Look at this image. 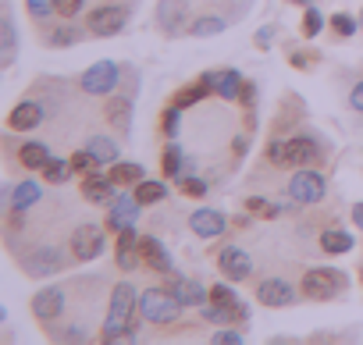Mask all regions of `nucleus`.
<instances>
[{
  "label": "nucleus",
  "mask_w": 363,
  "mask_h": 345,
  "mask_svg": "<svg viewBox=\"0 0 363 345\" xmlns=\"http://www.w3.org/2000/svg\"><path fill=\"white\" fill-rule=\"evenodd\" d=\"M135 306H139V295H135V288L128 285V281H121L118 288H114V295H111V310H107V320H104V341H118V338H125L128 331H132V324H135Z\"/></svg>",
  "instance_id": "f257e3e1"
},
{
  "label": "nucleus",
  "mask_w": 363,
  "mask_h": 345,
  "mask_svg": "<svg viewBox=\"0 0 363 345\" xmlns=\"http://www.w3.org/2000/svg\"><path fill=\"white\" fill-rule=\"evenodd\" d=\"M203 313L211 317V320H218V324H246V317H250V310L239 302V295L228 288V285H214L211 288V302L203 306Z\"/></svg>",
  "instance_id": "f03ea898"
},
{
  "label": "nucleus",
  "mask_w": 363,
  "mask_h": 345,
  "mask_svg": "<svg viewBox=\"0 0 363 345\" xmlns=\"http://www.w3.org/2000/svg\"><path fill=\"white\" fill-rule=\"evenodd\" d=\"M178 310H182V302H178V295L171 288H146L139 295V313L150 324H171L178 317Z\"/></svg>",
  "instance_id": "7ed1b4c3"
},
{
  "label": "nucleus",
  "mask_w": 363,
  "mask_h": 345,
  "mask_svg": "<svg viewBox=\"0 0 363 345\" xmlns=\"http://www.w3.org/2000/svg\"><path fill=\"white\" fill-rule=\"evenodd\" d=\"M342 288H345V278L338 271H331V267H310L303 274V295L306 299L324 302V299H335Z\"/></svg>",
  "instance_id": "20e7f679"
},
{
  "label": "nucleus",
  "mask_w": 363,
  "mask_h": 345,
  "mask_svg": "<svg viewBox=\"0 0 363 345\" xmlns=\"http://www.w3.org/2000/svg\"><path fill=\"white\" fill-rule=\"evenodd\" d=\"M324 193H328V182H324L320 171H313V167L296 171L292 182H289V196H292V203H303V207L320 203V200H324Z\"/></svg>",
  "instance_id": "39448f33"
},
{
  "label": "nucleus",
  "mask_w": 363,
  "mask_h": 345,
  "mask_svg": "<svg viewBox=\"0 0 363 345\" xmlns=\"http://www.w3.org/2000/svg\"><path fill=\"white\" fill-rule=\"evenodd\" d=\"M128 26V8H118V4H107V8H96L86 15V29L93 36H114Z\"/></svg>",
  "instance_id": "423d86ee"
},
{
  "label": "nucleus",
  "mask_w": 363,
  "mask_h": 345,
  "mask_svg": "<svg viewBox=\"0 0 363 345\" xmlns=\"http://www.w3.org/2000/svg\"><path fill=\"white\" fill-rule=\"evenodd\" d=\"M118 75H121V72H118L114 61H96L93 68H86V75H82V89L93 93V96H107V93H114Z\"/></svg>",
  "instance_id": "0eeeda50"
},
{
  "label": "nucleus",
  "mask_w": 363,
  "mask_h": 345,
  "mask_svg": "<svg viewBox=\"0 0 363 345\" xmlns=\"http://www.w3.org/2000/svg\"><path fill=\"white\" fill-rule=\"evenodd\" d=\"M100 253H104V232L96 225H79L72 232V256L86 264V260H96Z\"/></svg>",
  "instance_id": "6e6552de"
},
{
  "label": "nucleus",
  "mask_w": 363,
  "mask_h": 345,
  "mask_svg": "<svg viewBox=\"0 0 363 345\" xmlns=\"http://www.w3.org/2000/svg\"><path fill=\"white\" fill-rule=\"evenodd\" d=\"M65 267V256L57 246H36L29 256H26V274L33 278H47V274H57Z\"/></svg>",
  "instance_id": "1a4fd4ad"
},
{
  "label": "nucleus",
  "mask_w": 363,
  "mask_h": 345,
  "mask_svg": "<svg viewBox=\"0 0 363 345\" xmlns=\"http://www.w3.org/2000/svg\"><path fill=\"white\" fill-rule=\"evenodd\" d=\"M65 313V292L61 288H43V292H36L33 295V317L36 320H57Z\"/></svg>",
  "instance_id": "9d476101"
},
{
  "label": "nucleus",
  "mask_w": 363,
  "mask_h": 345,
  "mask_svg": "<svg viewBox=\"0 0 363 345\" xmlns=\"http://www.w3.org/2000/svg\"><path fill=\"white\" fill-rule=\"evenodd\" d=\"M317 160V142L299 135V139H289L281 142V164H292V167H306Z\"/></svg>",
  "instance_id": "9b49d317"
},
{
  "label": "nucleus",
  "mask_w": 363,
  "mask_h": 345,
  "mask_svg": "<svg viewBox=\"0 0 363 345\" xmlns=\"http://www.w3.org/2000/svg\"><path fill=\"white\" fill-rule=\"evenodd\" d=\"M139 207H143V203H139L135 196H114V200H111V214H107V228H111L114 235H118L121 228H132Z\"/></svg>",
  "instance_id": "f8f14e48"
},
{
  "label": "nucleus",
  "mask_w": 363,
  "mask_h": 345,
  "mask_svg": "<svg viewBox=\"0 0 363 345\" xmlns=\"http://www.w3.org/2000/svg\"><path fill=\"white\" fill-rule=\"evenodd\" d=\"M167 288L178 295L182 306H207V302H211V288H203V285L193 281V278H171Z\"/></svg>",
  "instance_id": "ddd939ff"
},
{
  "label": "nucleus",
  "mask_w": 363,
  "mask_h": 345,
  "mask_svg": "<svg viewBox=\"0 0 363 345\" xmlns=\"http://www.w3.org/2000/svg\"><path fill=\"white\" fill-rule=\"evenodd\" d=\"M189 228L200 239H218L225 232V214L221 210H211V207H200L196 214H189Z\"/></svg>",
  "instance_id": "4468645a"
},
{
  "label": "nucleus",
  "mask_w": 363,
  "mask_h": 345,
  "mask_svg": "<svg viewBox=\"0 0 363 345\" xmlns=\"http://www.w3.org/2000/svg\"><path fill=\"white\" fill-rule=\"evenodd\" d=\"M139 253H143V267H146V271L171 274V256H167V249H164L153 235H143V239H139Z\"/></svg>",
  "instance_id": "2eb2a0df"
},
{
  "label": "nucleus",
  "mask_w": 363,
  "mask_h": 345,
  "mask_svg": "<svg viewBox=\"0 0 363 345\" xmlns=\"http://www.w3.org/2000/svg\"><path fill=\"white\" fill-rule=\"evenodd\" d=\"M82 196H86L89 203H111V200L118 196V186H114L111 175L100 179L96 171H93V175H82Z\"/></svg>",
  "instance_id": "dca6fc26"
},
{
  "label": "nucleus",
  "mask_w": 363,
  "mask_h": 345,
  "mask_svg": "<svg viewBox=\"0 0 363 345\" xmlns=\"http://www.w3.org/2000/svg\"><path fill=\"white\" fill-rule=\"evenodd\" d=\"M43 121V107L36 103V100H22L11 114H8V128L11 132H29V128H36Z\"/></svg>",
  "instance_id": "f3484780"
},
{
  "label": "nucleus",
  "mask_w": 363,
  "mask_h": 345,
  "mask_svg": "<svg viewBox=\"0 0 363 345\" xmlns=\"http://www.w3.org/2000/svg\"><path fill=\"white\" fill-rule=\"evenodd\" d=\"M218 264H221V271H225L232 281H242V278H250V271H253V260H250V256H246L239 246H228V249H221Z\"/></svg>",
  "instance_id": "a211bd4d"
},
{
  "label": "nucleus",
  "mask_w": 363,
  "mask_h": 345,
  "mask_svg": "<svg viewBox=\"0 0 363 345\" xmlns=\"http://www.w3.org/2000/svg\"><path fill=\"white\" fill-rule=\"evenodd\" d=\"M257 299H260L264 306L278 310V306L292 302V288H289V281H281V278H267V281L257 285Z\"/></svg>",
  "instance_id": "6ab92c4d"
},
{
  "label": "nucleus",
  "mask_w": 363,
  "mask_h": 345,
  "mask_svg": "<svg viewBox=\"0 0 363 345\" xmlns=\"http://www.w3.org/2000/svg\"><path fill=\"white\" fill-rule=\"evenodd\" d=\"M118 264H121L125 271H132V267H139V264H143L135 228H121V232H118Z\"/></svg>",
  "instance_id": "aec40b11"
},
{
  "label": "nucleus",
  "mask_w": 363,
  "mask_h": 345,
  "mask_svg": "<svg viewBox=\"0 0 363 345\" xmlns=\"http://www.w3.org/2000/svg\"><path fill=\"white\" fill-rule=\"evenodd\" d=\"M40 196H43V186H36L33 179H29V182H18V186L11 189V214H26L29 207L40 203Z\"/></svg>",
  "instance_id": "412c9836"
},
{
  "label": "nucleus",
  "mask_w": 363,
  "mask_h": 345,
  "mask_svg": "<svg viewBox=\"0 0 363 345\" xmlns=\"http://www.w3.org/2000/svg\"><path fill=\"white\" fill-rule=\"evenodd\" d=\"M86 149H89L100 164H118V157H121L118 142L107 139V135H89V139H86Z\"/></svg>",
  "instance_id": "4be33fe9"
},
{
  "label": "nucleus",
  "mask_w": 363,
  "mask_h": 345,
  "mask_svg": "<svg viewBox=\"0 0 363 345\" xmlns=\"http://www.w3.org/2000/svg\"><path fill=\"white\" fill-rule=\"evenodd\" d=\"M107 121H111L118 132H128V125H132V100H128V96H114V100L107 103Z\"/></svg>",
  "instance_id": "5701e85b"
},
{
  "label": "nucleus",
  "mask_w": 363,
  "mask_h": 345,
  "mask_svg": "<svg viewBox=\"0 0 363 345\" xmlns=\"http://www.w3.org/2000/svg\"><path fill=\"white\" fill-rule=\"evenodd\" d=\"M18 160H22V167H29V171H43L47 160H50V149H47L43 142H26V146L18 149Z\"/></svg>",
  "instance_id": "b1692460"
},
{
  "label": "nucleus",
  "mask_w": 363,
  "mask_h": 345,
  "mask_svg": "<svg viewBox=\"0 0 363 345\" xmlns=\"http://www.w3.org/2000/svg\"><path fill=\"white\" fill-rule=\"evenodd\" d=\"M320 249L331 253V256L349 253V249H352V235H349V232H338V228H328V232L320 235Z\"/></svg>",
  "instance_id": "393cba45"
},
{
  "label": "nucleus",
  "mask_w": 363,
  "mask_h": 345,
  "mask_svg": "<svg viewBox=\"0 0 363 345\" xmlns=\"http://www.w3.org/2000/svg\"><path fill=\"white\" fill-rule=\"evenodd\" d=\"M111 179H114V186H139L143 182V167L128 164V160H118V164H111Z\"/></svg>",
  "instance_id": "a878e982"
},
{
  "label": "nucleus",
  "mask_w": 363,
  "mask_h": 345,
  "mask_svg": "<svg viewBox=\"0 0 363 345\" xmlns=\"http://www.w3.org/2000/svg\"><path fill=\"white\" fill-rule=\"evenodd\" d=\"M132 196H135L143 207H150V203H160V200L167 196V186H160V182H146V179H143V182L135 186Z\"/></svg>",
  "instance_id": "bb28decb"
},
{
  "label": "nucleus",
  "mask_w": 363,
  "mask_h": 345,
  "mask_svg": "<svg viewBox=\"0 0 363 345\" xmlns=\"http://www.w3.org/2000/svg\"><path fill=\"white\" fill-rule=\"evenodd\" d=\"M225 18H218V15H203V18H196L193 26H189V33L193 36H218V33H225Z\"/></svg>",
  "instance_id": "cd10ccee"
},
{
  "label": "nucleus",
  "mask_w": 363,
  "mask_h": 345,
  "mask_svg": "<svg viewBox=\"0 0 363 345\" xmlns=\"http://www.w3.org/2000/svg\"><path fill=\"white\" fill-rule=\"evenodd\" d=\"M239 89H242V79H239V72H218V93L225 96V100H239Z\"/></svg>",
  "instance_id": "c85d7f7f"
},
{
  "label": "nucleus",
  "mask_w": 363,
  "mask_h": 345,
  "mask_svg": "<svg viewBox=\"0 0 363 345\" xmlns=\"http://www.w3.org/2000/svg\"><path fill=\"white\" fill-rule=\"evenodd\" d=\"M68 175H72V160H57V157H50L47 167H43V179H47V182H57V186H61Z\"/></svg>",
  "instance_id": "c756f323"
},
{
  "label": "nucleus",
  "mask_w": 363,
  "mask_h": 345,
  "mask_svg": "<svg viewBox=\"0 0 363 345\" xmlns=\"http://www.w3.org/2000/svg\"><path fill=\"white\" fill-rule=\"evenodd\" d=\"M96 164H100V160H96V157H93L86 146H82L79 153H72V171H75V175H93Z\"/></svg>",
  "instance_id": "7c9ffc66"
},
{
  "label": "nucleus",
  "mask_w": 363,
  "mask_h": 345,
  "mask_svg": "<svg viewBox=\"0 0 363 345\" xmlns=\"http://www.w3.org/2000/svg\"><path fill=\"white\" fill-rule=\"evenodd\" d=\"M26 8H29V15H33V18L47 22V18L57 11V0H26Z\"/></svg>",
  "instance_id": "2f4dec72"
},
{
  "label": "nucleus",
  "mask_w": 363,
  "mask_h": 345,
  "mask_svg": "<svg viewBox=\"0 0 363 345\" xmlns=\"http://www.w3.org/2000/svg\"><path fill=\"white\" fill-rule=\"evenodd\" d=\"M320 29H324V18H320V11H317V8H306V15H303V36H306V40H313Z\"/></svg>",
  "instance_id": "473e14b6"
},
{
  "label": "nucleus",
  "mask_w": 363,
  "mask_h": 345,
  "mask_svg": "<svg viewBox=\"0 0 363 345\" xmlns=\"http://www.w3.org/2000/svg\"><path fill=\"white\" fill-rule=\"evenodd\" d=\"M246 210H250V214H260V217H278V214H285L281 207H274V203H267V200H260V196L246 200Z\"/></svg>",
  "instance_id": "72a5a7b5"
},
{
  "label": "nucleus",
  "mask_w": 363,
  "mask_h": 345,
  "mask_svg": "<svg viewBox=\"0 0 363 345\" xmlns=\"http://www.w3.org/2000/svg\"><path fill=\"white\" fill-rule=\"evenodd\" d=\"M160 167H164V175H167V179H174V175H178V167H182V153H178V146H167V149H164Z\"/></svg>",
  "instance_id": "f704fd0d"
},
{
  "label": "nucleus",
  "mask_w": 363,
  "mask_h": 345,
  "mask_svg": "<svg viewBox=\"0 0 363 345\" xmlns=\"http://www.w3.org/2000/svg\"><path fill=\"white\" fill-rule=\"evenodd\" d=\"M0 33H4V64H11L15 61V26H11V18L0 22Z\"/></svg>",
  "instance_id": "c9c22d12"
},
{
  "label": "nucleus",
  "mask_w": 363,
  "mask_h": 345,
  "mask_svg": "<svg viewBox=\"0 0 363 345\" xmlns=\"http://www.w3.org/2000/svg\"><path fill=\"white\" fill-rule=\"evenodd\" d=\"M79 40V29H57V33H50V47H72Z\"/></svg>",
  "instance_id": "e433bc0d"
},
{
  "label": "nucleus",
  "mask_w": 363,
  "mask_h": 345,
  "mask_svg": "<svg viewBox=\"0 0 363 345\" xmlns=\"http://www.w3.org/2000/svg\"><path fill=\"white\" fill-rule=\"evenodd\" d=\"M331 29H335L338 36H352V33H356V22H352L349 15H331Z\"/></svg>",
  "instance_id": "4c0bfd02"
},
{
  "label": "nucleus",
  "mask_w": 363,
  "mask_h": 345,
  "mask_svg": "<svg viewBox=\"0 0 363 345\" xmlns=\"http://www.w3.org/2000/svg\"><path fill=\"white\" fill-rule=\"evenodd\" d=\"M160 125H164V135H171V139L178 135V107H174V103H171V107L164 111V118H160Z\"/></svg>",
  "instance_id": "58836bf2"
},
{
  "label": "nucleus",
  "mask_w": 363,
  "mask_h": 345,
  "mask_svg": "<svg viewBox=\"0 0 363 345\" xmlns=\"http://www.w3.org/2000/svg\"><path fill=\"white\" fill-rule=\"evenodd\" d=\"M182 193L186 196H207V182L203 179H186L182 182Z\"/></svg>",
  "instance_id": "ea45409f"
},
{
  "label": "nucleus",
  "mask_w": 363,
  "mask_h": 345,
  "mask_svg": "<svg viewBox=\"0 0 363 345\" xmlns=\"http://www.w3.org/2000/svg\"><path fill=\"white\" fill-rule=\"evenodd\" d=\"M79 8H82V0H57V15H65V18L79 15Z\"/></svg>",
  "instance_id": "a19ab883"
},
{
  "label": "nucleus",
  "mask_w": 363,
  "mask_h": 345,
  "mask_svg": "<svg viewBox=\"0 0 363 345\" xmlns=\"http://www.w3.org/2000/svg\"><path fill=\"white\" fill-rule=\"evenodd\" d=\"M57 338H61V341H82V338H86V331H82L79 324H72V327L57 331Z\"/></svg>",
  "instance_id": "79ce46f5"
},
{
  "label": "nucleus",
  "mask_w": 363,
  "mask_h": 345,
  "mask_svg": "<svg viewBox=\"0 0 363 345\" xmlns=\"http://www.w3.org/2000/svg\"><path fill=\"white\" fill-rule=\"evenodd\" d=\"M239 100H242L246 107H253V103H257V86H253V82H242V89H239Z\"/></svg>",
  "instance_id": "37998d69"
},
{
  "label": "nucleus",
  "mask_w": 363,
  "mask_h": 345,
  "mask_svg": "<svg viewBox=\"0 0 363 345\" xmlns=\"http://www.w3.org/2000/svg\"><path fill=\"white\" fill-rule=\"evenodd\" d=\"M214 341H218V345H239V341H242V334H239V331H218V334H214Z\"/></svg>",
  "instance_id": "c03bdc74"
},
{
  "label": "nucleus",
  "mask_w": 363,
  "mask_h": 345,
  "mask_svg": "<svg viewBox=\"0 0 363 345\" xmlns=\"http://www.w3.org/2000/svg\"><path fill=\"white\" fill-rule=\"evenodd\" d=\"M349 107H352V111H363V82L349 93Z\"/></svg>",
  "instance_id": "a18cd8bd"
},
{
  "label": "nucleus",
  "mask_w": 363,
  "mask_h": 345,
  "mask_svg": "<svg viewBox=\"0 0 363 345\" xmlns=\"http://www.w3.org/2000/svg\"><path fill=\"white\" fill-rule=\"evenodd\" d=\"M352 221H356V228H363V203L352 207Z\"/></svg>",
  "instance_id": "49530a36"
},
{
  "label": "nucleus",
  "mask_w": 363,
  "mask_h": 345,
  "mask_svg": "<svg viewBox=\"0 0 363 345\" xmlns=\"http://www.w3.org/2000/svg\"><path fill=\"white\" fill-rule=\"evenodd\" d=\"M292 4H306V0H292Z\"/></svg>",
  "instance_id": "de8ad7c7"
},
{
  "label": "nucleus",
  "mask_w": 363,
  "mask_h": 345,
  "mask_svg": "<svg viewBox=\"0 0 363 345\" xmlns=\"http://www.w3.org/2000/svg\"><path fill=\"white\" fill-rule=\"evenodd\" d=\"M359 26H363V22H359Z\"/></svg>",
  "instance_id": "09e8293b"
}]
</instances>
